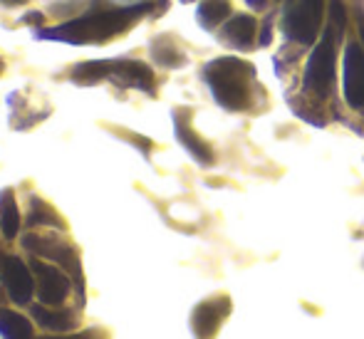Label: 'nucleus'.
<instances>
[{"label": "nucleus", "instance_id": "10", "mask_svg": "<svg viewBox=\"0 0 364 339\" xmlns=\"http://www.w3.org/2000/svg\"><path fill=\"white\" fill-rule=\"evenodd\" d=\"M230 312V300L225 295L211 297V300L201 302V305L193 310L191 327L196 339H213L220 327V322L228 317Z\"/></svg>", "mask_w": 364, "mask_h": 339}, {"label": "nucleus", "instance_id": "6", "mask_svg": "<svg viewBox=\"0 0 364 339\" xmlns=\"http://www.w3.org/2000/svg\"><path fill=\"white\" fill-rule=\"evenodd\" d=\"M30 270L35 275V290L43 305L58 307L68 300L70 290H73V280L70 275H65L60 268H55L53 263H45L40 258L30 260Z\"/></svg>", "mask_w": 364, "mask_h": 339}, {"label": "nucleus", "instance_id": "2", "mask_svg": "<svg viewBox=\"0 0 364 339\" xmlns=\"http://www.w3.org/2000/svg\"><path fill=\"white\" fill-rule=\"evenodd\" d=\"M253 70L238 58H220L206 65L203 80L211 87L213 99L228 112H243L250 104Z\"/></svg>", "mask_w": 364, "mask_h": 339}, {"label": "nucleus", "instance_id": "20", "mask_svg": "<svg viewBox=\"0 0 364 339\" xmlns=\"http://www.w3.org/2000/svg\"><path fill=\"white\" fill-rule=\"evenodd\" d=\"M245 3L250 5V8H255V10H260L265 5V0H245Z\"/></svg>", "mask_w": 364, "mask_h": 339}, {"label": "nucleus", "instance_id": "13", "mask_svg": "<svg viewBox=\"0 0 364 339\" xmlns=\"http://www.w3.org/2000/svg\"><path fill=\"white\" fill-rule=\"evenodd\" d=\"M223 40L233 48H248L255 35V20L250 15H235L223 25Z\"/></svg>", "mask_w": 364, "mask_h": 339}, {"label": "nucleus", "instance_id": "4", "mask_svg": "<svg viewBox=\"0 0 364 339\" xmlns=\"http://www.w3.org/2000/svg\"><path fill=\"white\" fill-rule=\"evenodd\" d=\"M322 10L325 0H297L283 18V33L288 35V40L297 45L315 43L322 25Z\"/></svg>", "mask_w": 364, "mask_h": 339}, {"label": "nucleus", "instance_id": "3", "mask_svg": "<svg viewBox=\"0 0 364 339\" xmlns=\"http://www.w3.org/2000/svg\"><path fill=\"white\" fill-rule=\"evenodd\" d=\"M335 65H337V50H335V33L327 30L322 40L315 45L310 60L305 68V87L315 92L317 97H327L332 82H335Z\"/></svg>", "mask_w": 364, "mask_h": 339}, {"label": "nucleus", "instance_id": "25", "mask_svg": "<svg viewBox=\"0 0 364 339\" xmlns=\"http://www.w3.org/2000/svg\"><path fill=\"white\" fill-rule=\"evenodd\" d=\"M183 3H191V0H183Z\"/></svg>", "mask_w": 364, "mask_h": 339}, {"label": "nucleus", "instance_id": "23", "mask_svg": "<svg viewBox=\"0 0 364 339\" xmlns=\"http://www.w3.org/2000/svg\"><path fill=\"white\" fill-rule=\"evenodd\" d=\"M5 295H8V292L0 290V307H3V302H5Z\"/></svg>", "mask_w": 364, "mask_h": 339}, {"label": "nucleus", "instance_id": "26", "mask_svg": "<svg viewBox=\"0 0 364 339\" xmlns=\"http://www.w3.org/2000/svg\"><path fill=\"white\" fill-rule=\"evenodd\" d=\"M0 70H3V63H0Z\"/></svg>", "mask_w": 364, "mask_h": 339}, {"label": "nucleus", "instance_id": "17", "mask_svg": "<svg viewBox=\"0 0 364 339\" xmlns=\"http://www.w3.org/2000/svg\"><path fill=\"white\" fill-rule=\"evenodd\" d=\"M228 15H230L228 0H203V3L198 5V23L208 30L216 28L218 23H223Z\"/></svg>", "mask_w": 364, "mask_h": 339}, {"label": "nucleus", "instance_id": "8", "mask_svg": "<svg viewBox=\"0 0 364 339\" xmlns=\"http://www.w3.org/2000/svg\"><path fill=\"white\" fill-rule=\"evenodd\" d=\"M105 80L129 90L149 92V95L154 92V72L136 60H105Z\"/></svg>", "mask_w": 364, "mask_h": 339}, {"label": "nucleus", "instance_id": "22", "mask_svg": "<svg viewBox=\"0 0 364 339\" xmlns=\"http://www.w3.org/2000/svg\"><path fill=\"white\" fill-rule=\"evenodd\" d=\"M360 35H362V43H364V18H360Z\"/></svg>", "mask_w": 364, "mask_h": 339}, {"label": "nucleus", "instance_id": "21", "mask_svg": "<svg viewBox=\"0 0 364 339\" xmlns=\"http://www.w3.org/2000/svg\"><path fill=\"white\" fill-rule=\"evenodd\" d=\"M0 3H5V5H10V8H13V5H23V3H28V0H0Z\"/></svg>", "mask_w": 364, "mask_h": 339}, {"label": "nucleus", "instance_id": "14", "mask_svg": "<svg viewBox=\"0 0 364 339\" xmlns=\"http://www.w3.org/2000/svg\"><path fill=\"white\" fill-rule=\"evenodd\" d=\"M0 337L3 339H35L33 325L20 312L0 307Z\"/></svg>", "mask_w": 364, "mask_h": 339}, {"label": "nucleus", "instance_id": "5", "mask_svg": "<svg viewBox=\"0 0 364 339\" xmlns=\"http://www.w3.org/2000/svg\"><path fill=\"white\" fill-rule=\"evenodd\" d=\"M23 245L28 250H33L35 255H40V258L53 260V263H58L60 268L68 270L70 277L77 280L80 295L85 297V280H82V268H80V260H77V250L73 245L55 238V235H25Z\"/></svg>", "mask_w": 364, "mask_h": 339}, {"label": "nucleus", "instance_id": "7", "mask_svg": "<svg viewBox=\"0 0 364 339\" xmlns=\"http://www.w3.org/2000/svg\"><path fill=\"white\" fill-rule=\"evenodd\" d=\"M342 82H345V99L352 109H364V50L357 43L347 45L345 63H342Z\"/></svg>", "mask_w": 364, "mask_h": 339}, {"label": "nucleus", "instance_id": "19", "mask_svg": "<svg viewBox=\"0 0 364 339\" xmlns=\"http://www.w3.org/2000/svg\"><path fill=\"white\" fill-rule=\"evenodd\" d=\"M43 339H109V332L100 330V327H92V330L77 332V335H68V337H43Z\"/></svg>", "mask_w": 364, "mask_h": 339}, {"label": "nucleus", "instance_id": "9", "mask_svg": "<svg viewBox=\"0 0 364 339\" xmlns=\"http://www.w3.org/2000/svg\"><path fill=\"white\" fill-rule=\"evenodd\" d=\"M0 277H3V290L8 292V297L15 305H30L35 292V282H33V270L23 260L15 258V255H8L3 263V270H0Z\"/></svg>", "mask_w": 364, "mask_h": 339}, {"label": "nucleus", "instance_id": "1", "mask_svg": "<svg viewBox=\"0 0 364 339\" xmlns=\"http://www.w3.org/2000/svg\"><path fill=\"white\" fill-rule=\"evenodd\" d=\"M149 10H154V5L136 3V5H127V8H107L105 0H97V5L92 10L77 15L75 20L60 25V28L40 30L38 38L58 40V43H70V45H92V43L100 45L117 38L119 33H124L132 23H136Z\"/></svg>", "mask_w": 364, "mask_h": 339}, {"label": "nucleus", "instance_id": "24", "mask_svg": "<svg viewBox=\"0 0 364 339\" xmlns=\"http://www.w3.org/2000/svg\"><path fill=\"white\" fill-rule=\"evenodd\" d=\"M3 263H5V255H3V250H0V270H3Z\"/></svg>", "mask_w": 364, "mask_h": 339}, {"label": "nucleus", "instance_id": "18", "mask_svg": "<svg viewBox=\"0 0 364 339\" xmlns=\"http://www.w3.org/2000/svg\"><path fill=\"white\" fill-rule=\"evenodd\" d=\"M151 55H154V60H156L159 65H164V68H181V65L186 63V60H183V55L178 53V50L173 48L166 38L151 43Z\"/></svg>", "mask_w": 364, "mask_h": 339}, {"label": "nucleus", "instance_id": "11", "mask_svg": "<svg viewBox=\"0 0 364 339\" xmlns=\"http://www.w3.org/2000/svg\"><path fill=\"white\" fill-rule=\"evenodd\" d=\"M30 312H33L35 322H38L40 327H45L48 332H58V335L75 330V327L80 325V315H77L75 310H68V307L35 305V307H30Z\"/></svg>", "mask_w": 364, "mask_h": 339}, {"label": "nucleus", "instance_id": "16", "mask_svg": "<svg viewBox=\"0 0 364 339\" xmlns=\"http://www.w3.org/2000/svg\"><path fill=\"white\" fill-rule=\"evenodd\" d=\"M30 228H43V225H58L60 230H65V220L58 215V210L50 208L40 198H30V215H28Z\"/></svg>", "mask_w": 364, "mask_h": 339}, {"label": "nucleus", "instance_id": "15", "mask_svg": "<svg viewBox=\"0 0 364 339\" xmlns=\"http://www.w3.org/2000/svg\"><path fill=\"white\" fill-rule=\"evenodd\" d=\"M0 230L8 240H13L20 230V215H18V203L10 188H5L0 193Z\"/></svg>", "mask_w": 364, "mask_h": 339}, {"label": "nucleus", "instance_id": "12", "mask_svg": "<svg viewBox=\"0 0 364 339\" xmlns=\"http://www.w3.org/2000/svg\"><path fill=\"white\" fill-rule=\"evenodd\" d=\"M181 114H183V112H176V134H178V141H181L183 146L191 151V156L196 158L198 163H206V166H208V163H213L211 146L196 136V131L188 127L186 117H181Z\"/></svg>", "mask_w": 364, "mask_h": 339}]
</instances>
